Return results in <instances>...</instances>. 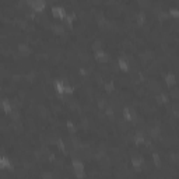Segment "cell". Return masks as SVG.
Listing matches in <instances>:
<instances>
[{
    "label": "cell",
    "mask_w": 179,
    "mask_h": 179,
    "mask_svg": "<svg viewBox=\"0 0 179 179\" xmlns=\"http://www.w3.org/2000/svg\"><path fill=\"white\" fill-rule=\"evenodd\" d=\"M105 109V115L108 118H113V108H111V106H105L104 108Z\"/></svg>",
    "instance_id": "obj_25"
},
{
    "label": "cell",
    "mask_w": 179,
    "mask_h": 179,
    "mask_svg": "<svg viewBox=\"0 0 179 179\" xmlns=\"http://www.w3.org/2000/svg\"><path fill=\"white\" fill-rule=\"evenodd\" d=\"M0 106H2V109H3V112L8 113L10 115L11 112H13V109H14V106H13V104L8 101V99H2L0 101Z\"/></svg>",
    "instance_id": "obj_7"
},
{
    "label": "cell",
    "mask_w": 179,
    "mask_h": 179,
    "mask_svg": "<svg viewBox=\"0 0 179 179\" xmlns=\"http://www.w3.org/2000/svg\"><path fill=\"white\" fill-rule=\"evenodd\" d=\"M66 10L63 7H52V15L55 17V18H59V20H65L66 17Z\"/></svg>",
    "instance_id": "obj_5"
},
{
    "label": "cell",
    "mask_w": 179,
    "mask_h": 179,
    "mask_svg": "<svg viewBox=\"0 0 179 179\" xmlns=\"http://www.w3.org/2000/svg\"><path fill=\"white\" fill-rule=\"evenodd\" d=\"M113 90H115L113 83H106V84H105V91L106 92H113Z\"/></svg>",
    "instance_id": "obj_27"
},
{
    "label": "cell",
    "mask_w": 179,
    "mask_h": 179,
    "mask_svg": "<svg viewBox=\"0 0 179 179\" xmlns=\"http://www.w3.org/2000/svg\"><path fill=\"white\" fill-rule=\"evenodd\" d=\"M55 144L62 153H66V146H65V141L62 139H55Z\"/></svg>",
    "instance_id": "obj_18"
},
{
    "label": "cell",
    "mask_w": 179,
    "mask_h": 179,
    "mask_svg": "<svg viewBox=\"0 0 179 179\" xmlns=\"http://www.w3.org/2000/svg\"><path fill=\"white\" fill-rule=\"evenodd\" d=\"M153 162H154V165H155V167H157V169L158 168H161V158H160V154L158 153H154L153 154Z\"/></svg>",
    "instance_id": "obj_20"
},
{
    "label": "cell",
    "mask_w": 179,
    "mask_h": 179,
    "mask_svg": "<svg viewBox=\"0 0 179 179\" xmlns=\"http://www.w3.org/2000/svg\"><path fill=\"white\" fill-rule=\"evenodd\" d=\"M105 99H101V101H98V108H101V109H104L105 108Z\"/></svg>",
    "instance_id": "obj_29"
},
{
    "label": "cell",
    "mask_w": 179,
    "mask_h": 179,
    "mask_svg": "<svg viewBox=\"0 0 179 179\" xmlns=\"http://www.w3.org/2000/svg\"><path fill=\"white\" fill-rule=\"evenodd\" d=\"M45 7H46V0H34L31 4L32 11H37V13H42Z\"/></svg>",
    "instance_id": "obj_3"
},
{
    "label": "cell",
    "mask_w": 179,
    "mask_h": 179,
    "mask_svg": "<svg viewBox=\"0 0 179 179\" xmlns=\"http://www.w3.org/2000/svg\"><path fill=\"white\" fill-rule=\"evenodd\" d=\"M53 87H55L56 92L60 95L65 94V91H66V87H67V83L63 80H55L53 81Z\"/></svg>",
    "instance_id": "obj_4"
},
{
    "label": "cell",
    "mask_w": 179,
    "mask_h": 179,
    "mask_svg": "<svg viewBox=\"0 0 179 179\" xmlns=\"http://www.w3.org/2000/svg\"><path fill=\"white\" fill-rule=\"evenodd\" d=\"M18 52H20V55H22V56L31 55V49H29V46L27 44H20L18 45Z\"/></svg>",
    "instance_id": "obj_13"
},
{
    "label": "cell",
    "mask_w": 179,
    "mask_h": 179,
    "mask_svg": "<svg viewBox=\"0 0 179 179\" xmlns=\"http://www.w3.org/2000/svg\"><path fill=\"white\" fill-rule=\"evenodd\" d=\"M165 83H167V85H168V87H175V85H176V77H175V74H172V73L167 74V76H165Z\"/></svg>",
    "instance_id": "obj_12"
},
{
    "label": "cell",
    "mask_w": 179,
    "mask_h": 179,
    "mask_svg": "<svg viewBox=\"0 0 179 179\" xmlns=\"http://www.w3.org/2000/svg\"><path fill=\"white\" fill-rule=\"evenodd\" d=\"M132 165L134 167V168H140V167H143V165H144V158L140 157V155L133 157L132 158Z\"/></svg>",
    "instance_id": "obj_15"
},
{
    "label": "cell",
    "mask_w": 179,
    "mask_h": 179,
    "mask_svg": "<svg viewBox=\"0 0 179 179\" xmlns=\"http://www.w3.org/2000/svg\"><path fill=\"white\" fill-rule=\"evenodd\" d=\"M52 31L56 34V35H63L65 34V28L62 25H59V24H53L52 25Z\"/></svg>",
    "instance_id": "obj_16"
},
{
    "label": "cell",
    "mask_w": 179,
    "mask_h": 179,
    "mask_svg": "<svg viewBox=\"0 0 179 179\" xmlns=\"http://www.w3.org/2000/svg\"><path fill=\"white\" fill-rule=\"evenodd\" d=\"M136 20H137V25H144V22H146V14L143 11H140L139 14H137V17H136Z\"/></svg>",
    "instance_id": "obj_19"
},
{
    "label": "cell",
    "mask_w": 179,
    "mask_h": 179,
    "mask_svg": "<svg viewBox=\"0 0 179 179\" xmlns=\"http://www.w3.org/2000/svg\"><path fill=\"white\" fill-rule=\"evenodd\" d=\"M161 128L160 126H154V128H151V129H148V134H150V137L151 139H160L161 137Z\"/></svg>",
    "instance_id": "obj_11"
},
{
    "label": "cell",
    "mask_w": 179,
    "mask_h": 179,
    "mask_svg": "<svg viewBox=\"0 0 179 179\" xmlns=\"http://www.w3.org/2000/svg\"><path fill=\"white\" fill-rule=\"evenodd\" d=\"M74 175H76L77 178H85V172H77Z\"/></svg>",
    "instance_id": "obj_32"
},
{
    "label": "cell",
    "mask_w": 179,
    "mask_h": 179,
    "mask_svg": "<svg viewBox=\"0 0 179 179\" xmlns=\"http://www.w3.org/2000/svg\"><path fill=\"white\" fill-rule=\"evenodd\" d=\"M71 167H73V169H74V174H77V172H84V164H83V161H80L78 158H73Z\"/></svg>",
    "instance_id": "obj_8"
},
{
    "label": "cell",
    "mask_w": 179,
    "mask_h": 179,
    "mask_svg": "<svg viewBox=\"0 0 179 179\" xmlns=\"http://www.w3.org/2000/svg\"><path fill=\"white\" fill-rule=\"evenodd\" d=\"M10 116H11V121H14V122L20 121V112H18V111H14V109H13V112L10 113Z\"/></svg>",
    "instance_id": "obj_23"
},
{
    "label": "cell",
    "mask_w": 179,
    "mask_h": 179,
    "mask_svg": "<svg viewBox=\"0 0 179 179\" xmlns=\"http://www.w3.org/2000/svg\"><path fill=\"white\" fill-rule=\"evenodd\" d=\"M0 169H13L11 161L4 155H0Z\"/></svg>",
    "instance_id": "obj_9"
},
{
    "label": "cell",
    "mask_w": 179,
    "mask_h": 179,
    "mask_svg": "<svg viewBox=\"0 0 179 179\" xmlns=\"http://www.w3.org/2000/svg\"><path fill=\"white\" fill-rule=\"evenodd\" d=\"M90 73L87 69H80V74H83V76H87V74Z\"/></svg>",
    "instance_id": "obj_33"
},
{
    "label": "cell",
    "mask_w": 179,
    "mask_h": 179,
    "mask_svg": "<svg viewBox=\"0 0 179 179\" xmlns=\"http://www.w3.org/2000/svg\"><path fill=\"white\" fill-rule=\"evenodd\" d=\"M118 67L122 70V71H129L130 66H129V62L126 58H119L118 59Z\"/></svg>",
    "instance_id": "obj_10"
},
{
    "label": "cell",
    "mask_w": 179,
    "mask_h": 179,
    "mask_svg": "<svg viewBox=\"0 0 179 179\" xmlns=\"http://www.w3.org/2000/svg\"><path fill=\"white\" fill-rule=\"evenodd\" d=\"M157 17L160 21H164V20H168L169 14H168V11H157Z\"/></svg>",
    "instance_id": "obj_21"
},
{
    "label": "cell",
    "mask_w": 179,
    "mask_h": 179,
    "mask_svg": "<svg viewBox=\"0 0 179 179\" xmlns=\"http://www.w3.org/2000/svg\"><path fill=\"white\" fill-rule=\"evenodd\" d=\"M168 14L171 15V17H174V18H178L179 17V10L178 8H175V7H172V8H169L168 10Z\"/></svg>",
    "instance_id": "obj_22"
},
{
    "label": "cell",
    "mask_w": 179,
    "mask_h": 179,
    "mask_svg": "<svg viewBox=\"0 0 179 179\" xmlns=\"http://www.w3.org/2000/svg\"><path fill=\"white\" fill-rule=\"evenodd\" d=\"M123 119L126 122H134L136 121V111L132 109V108H123Z\"/></svg>",
    "instance_id": "obj_2"
},
{
    "label": "cell",
    "mask_w": 179,
    "mask_h": 179,
    "mask_svg": "<svg viewBox=\"0 0 179 179\" xmlns=\"http://www.w3.org/2000/svg\"><path fill=\"white\" fill-rule=\"evenodd\" d=\"M66 126H67V129H69V130H70L71 133H76V130H77V129H76V126H74V123H73L71 121H67Z\"/></svg>",
    "instance_id": "obj_24"
},
{
    "label": "cell",
    "mask_w": 179,
    "mask_h": 179,
    "mask_svg": "<svg viewBox=\"0 0 179 179\" xmlns=\"http://www.w3.org/2000/svg\"><path fill=\"white\" fill-rule=\"evenodd\" d=\"M146 140V133L141 132V130H137L134 133V137H133V141H134L136 146H141L143 143Z\"/></svg>",
    "instance_id": "obj_6"
},
{
    "label": "cell",
    "mask_w": 179,
    "mask_h": 179,
    "mask_svg": "<svg viewBox=\"0 0 179 179\" xmlns=\"http://www.w3.org/2000/svg\"><path fill=\"white\" fill-rule=\"evenodd\" d=\"M94 58H95V60H97V62H99V63H108L111 60L109 55H108L106 52H104L102 49L95 51L94 52Z\"/></svg>",
    "instance_id": "obj_1"
},
{
    "label": "cell",
    "mask_w": 179,
    "mask_h": 179,
    "mask_svg": "<svg viewBox=\"0 0 179 179\" xmlns=\"http://www.w3.org/2000/svg\"><path fill=\"white\" fill-rule=\"evenodd\" d=\"M155 99H157L158 104H162V105H165V104L169 102V97L165 94V92H160V94L155 97Z\"/></svg>",
    "instance_id": "obj_14"
},
{
    "label": "cell",
    "mask_w": 179,
    "mask_h": 179,
    "mask_svg": "<svg viewBox=\"0 0 179 179\" xmlns=\"http://www.w3.org/2000/svg\"><path fill=\"white\" fill-rule=\"evenodd\" d=\"M169 160H171L172 162H174V164H176V162H178V161H179V158H178V154H176V153H172V154H171V157H169Z\"/></svg>",
    "instance_id": "obj_28"
},
{
    "label": "cell",
    "mask_w": 179,
    "mask_h": 179,
    "mask_svg": "<svg viewBox=\"0 0 179 179\" xmlns=\"http://www.w3.org/2000/svg\"><path fill=\"white\" fill-rule=\"evenodd\" d=\"M92 49H94V51H99V49H102V42H101V41H95L94 44H92Z\"/></svg>",
    "instance_id": "obj_26"
},
{
    "label": "cell",
    "mask_w": 179,
    "mask_h": 179,
    "mask_svg": "<svg viewBox=\"0 0 179 179\" xmlns=\"http://www.w3.org/2000/svg\"><path fill=\"white\" fill-rule=\"evenodd\" d=\"M42 176H44V178H53V174H51V172H44Z\"/></svg>",
    "instance_id": "obj_31"
},
{
    "label": "cell",
    "mask_w": 179,
    "mask_h": 179,
    "mask_svg": "<svg viewBox=\"0 0 179 179\" xmlns=\"http://www.w3.org/2000/svg\"><path fill=\"white\" fill-rule=\"evenodd\" d=\"M74 20H76V14H74V13H70V14H66V17H65V20H63V21L66 22L67 25L71 27V24H73Z\"/></svg>",
    "instance_id": "obj_17"
},
{
    "label": "cell",
    "mask_w": 179,
    "mask_h": 179,
    "mask_svg": "<svg viewBox=\"0 0 179 179\" xmlns=\"http://www.w3.org/2000/svg\"><path fill=\"white\" fill-rule=\"evenodd\" d=\"M172 98L174 99H178V91H176V88H174V90H172Z\"/></svg>",
    "instance_id": "obj_30"
}]
</instances>
